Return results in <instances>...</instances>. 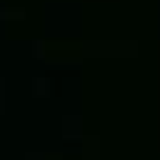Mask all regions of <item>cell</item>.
<instances>
[{
  "label": "cell",
  "mask_w": 160,
  "mask_h": 160,
  "mask_svg": "<svg viewBox=\"0 0 160 160\" xmlns=\"http://www.w3.org/2000/svg\"><path fill=\"white\" fill-rule=\"evenodd\" d=\"M48 90H50V80H45V78H42V80H40V78L32 80V92H35L38 98H40V95H48Z\"/></svg>",
  "instance_id": "6da1fadb"
}]
</instances>
